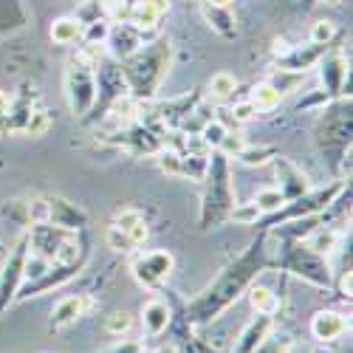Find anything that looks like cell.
<instances>
[{
	"mask_svg": "<svg viewBox=\"0 0 353 353\" xmlns=\"http://www.w3.org/2000/svg\"><path fill=\"white\" fill-rule=\"evenodd\" d=\"M269 266V246H266V234H260L257 241H252L229 266L210 283L198 297L187 305V322L192 325H207L215 316H221L232 303H238L249 285L257 280V274Z\"/></svg>",
	"mask_w": 353,
	"mask_h": 353,
	"instance_id": "cell-1",
	"label": "cell"
},
{
	"mask_svg": "<svg viewBox=\"0 0 353 353\" xmlns=\"http://www.w3.org/2000/svg\"><path fill=\"white\" fill-rule=\"evenodd\" d=\"M172 63V46L170 40H159L150 46H141L136 54L125 60L122 77L128 82V91L133 94L136 102H147L159 94V88L170 71Z\"/></svg>",
	"mask_w": 353,
	"mask_h": 353,
	"instance_id": "cell-2",
	"label": "cell"
},
{
	"mask_svg": "<svg viewBox=\"0 0 353 353\" xmlns=\"http://www.w3.org/2000/svg\"><path fill=\"white\" fill-rule=\"evenodd\" d=\"M203 198H201V229H212L229 221V212L234 210V187H232V172L229 159L223 153H212L207 172H203Z\"/></svg>",
	"mask_w": 353,
	"mask_h": 353,
	"instance_id": "cell-3",
	"label": "cell"
},
{
	"mask_svg": "<svg viewBox=\"0 0 353 353\" xmlns=\"http://www.w3.org/2000/svg\"><path fill=\"white\" fill-rule=\"evenodd\" d=\"M280 266L285 272H291L294 277H300L316 288H331L334 285V274L325 254L311 252L303 241H285L283 243V254H280Z\"/></svg>",
	"mask_w": 353,
	"mask_h": 353,
	"instance_id": "cell-4",
	"label": "cell"
},
{
	"mask_svg": "<svg viewBox=\"0 0 353 353\" xmlns=\"http://www.w3.org/2000/svg\"><path fill=\"white\" fill-rule=\"evenodd\" d=\"M345 190H347L345 181H334V184L322 187V190H308V192H303V195H297V198H291V201L283 203L277 212H272V215L266 218V229H274V226H280V223H291V221L314 218L316 212L328 210L331 203H334Z\"/></svg>",
	"mask_w": 353,
	"mask_h": 353,
	"instance_id": "cell-5",
	"label": "cell"
},
{
	"mask_svg": "<svg viewBox=\"0 0 353 353\" xmlns=\"http://www.w3.org/2000/svg\"><path fill=\"white\" fill-rule=\"evenodd\" d=\"M97 65L88 63L82 54H77L65 68V97L68 108L77 119H85V113L97 105Z\"/></svg>",
	"mask_w": 353,
	"mask_h": 353,
	"instance_id": "cell-6",
	"label": "cell"
},
{
	"mask_svg": "<svg viewBox=\"0 0 353 353\" xmlns=\"http://www.w3.org/2000/svg\"><path fill=\"white\" fill-rule=\"evenodd\" d=\"M28 254H32V241H28V232H23L14 246L3 254V266H0V319H3L9 305L17 303V291L26 283Z\"/></svg>",
	"mask_w": 353,
	"mask_h": 353,
	"instance_id": "cell-7",
	"label": "cell"
},
{
	"mask_svg": "<svg viewBox=\"0 0 353 353\" xmlns=\"http://www.w3.org/2000/svg\"><path fill=\"white\" fill-rule=\"evenodd\" d=\"M316 141H319L322 153H336L339 156L336 161L350 159V102L322 116V122L316 128Z\"/></svg>",
	"mask_w": 353,
	"mask_h": 353,
	"instance_id": "cell-8",
	"label": "cell"
},
{
	"mask_svg": "<svg viewBox=\"0 0 353 353\" xmlns=\"http://www.w3.org/2000/svg\"><path fill=\"white\" fill-rule=\"evenodd\" d=\"M88 263V254L77 257V260H65V263H48L46 272L40 277H34L32 283H23L20 291H17V300H28V297H40V294L51 291V288H60L65 285L68 280H74L82 266Z\"/></svg>",
	"mask_w": 353,
	"mask_h": 353,
	"instance_id": "cell-9",
	"label": "cell"
},
{
	"mask_svg": "<svg viewBox=\"0 0 353 353\" xmlns=\"http://www.w3.org/2000/svg\"><path fill=\"white\" fill-rule=\"evenodd\" d=\"M175 269V257L164 249H156V252H141L133 257L130 263V272H133V280L144 288H159L167 283V277L172 274Z\"/></svg>",
	"mask_w": 353,
	"mask_h": 353,
	"instance_id": "cell-10",
	"label": "cell"
},
{
	"mask_svg": "<svg viewBox=\"0 0 353 353\" xmlns=\"http://www.w3.org/2000/svg\"><path fill=\"white\" fill-rule=\"evenodd\" d=\"M48 221L46 223H54L60 229H68V232H82L88 226V212L77 203H71L68 198H60V195H48Z\"/></svg>",
	"mask_w": 353,
	"mask_h": 353,
	"instance_id": "cell-11",
	"label": "cell"
},
{
	"mask_svg": "<svg viewBox=\"0 0 353 353\" xmlns=\"http://www.w3.org/2000/svg\"><path fill=\"white\" fill-rule=\"evenodd\" d=\"M91 308H94V297H88V294H68V297H63L54 305L48 325H51V331H63V328L74 325L77 319H82Z\"/></svg>",
	"mask_w": 353,
	"mask_h": 353,
	"instance_id": "cell-12",
	"label": "cell"
},
{
	"mask_svg": "<svg viewBox=\"0 0 353 353\" xmlns=\"http://www.w3.org/2000/svg\"><path fill=\"white\" fill-rule=\"evenodd\" d=\"M272 331H274V316H269V314H254V316L246 322V328L238 334V339H234L232 353H252Z\"/></svg>",
	"mask_w": 353,
	"mask_h": 353,
	"instance_id": "cell-13",
	"label": "cell"
},
{
	"mask_svg": "<svg viewBox=\"0 0 353 353\" xmlns=\"http://www.w3.org/2000/svg\"><path fill=\"white\" fill-rule=\"evenodd\" d=\"M319 77H322V88H325V94L328 97H339L345 91V85H347V77H350L345 57L342 54L322 57L319 60Z\"/></svg>",
	"mask_w": 353,
	"mask_h": 353,
	"instance_id": "cell-14",
	"label": "cell"
},
{
	"mask_svg": "<svg viewBox=\"0 0 353 353\" xmlns=\"http://www.w3.org/2000/svg\"><path fill=\"white\" fill-rule=\"evenodd\" d=\"M274 170H277V179H280V192H283V198L285 201H291V198H297V195H303V192H308L311 187H308V179H305V172L294 164V161H288V159H274Z\"/></svg>",
	"mask_w": 353,
	"mask_h": 353,
	"instance_id": "cell-15",
	"label": "cell"
},
{
	"mask_svg": "<svg viewBox=\"0 0 353 353\" xmlns=\"http://www.w3.org/2000/svg\"><path fill=\"white\" fill-rule=\"evenodd\" d=\"M141 32L130 23H122L119 28H110L108 32V48L113 60H128L130 54H136L141 48Z\"/></svg>",
	"mask_w": 353,
	"mask_h": 353,
	"instance_id": "cell-16",
	"label": "cell"
},
{
	"mask_svg": "<svg viewBox=\"0 0 353 353\" xmlns=\"http://www.w3.org/2000/svg\"><path fill=\"white\" fill-rule=\"evenodd\" d=\"M350 328V322L339 311H316L311 316V334L316 342H334Z\"/></svg>",
	"mask_w": 353,
	"mask_h": 353,
	"instance_id": "cell-17",
	"label": "cell"
},
{
	"mask_svg": "<svg viewBox=\"0 0 353 353\" xmlns=\"http://www.w3.org/2000/svg\"><path fill=\"white\" fill-rule=\"evenodd\" d=\"M172 325V308L167 300H150L141 305V328L147 336H161Z\"/></svg>",
	"mask_w": 353,
	"mask_h": 353,
	"instance_id": "cell-18",
	"label": "cell"
},
{
	"mask_svg": "<svg viewBox=\"0 0 353 353\" xmlns=\"http://www.w3.org/2000/svg\"><path fill=\"white\" fill-rule=\"evenodd\" d=\"M167 9H170L167 0H136L130 14H128V23L136 26L139 32H144V28H156V23L164 17Z\"/></svg>",
	"mask_w": 353,
	"mask_h": 353,
	"instance_id": "cell-19",
	"label": "cell"
},
{
	"mask_svg": "<svg viewBox=\"0 0 353 353\" xmlns=\"http://www.w3.org/2000/svg\"><path fill=\"white\" fill-rule=\"evenodd\" d=\"M110 226H116L119 232H125L128 238L133 241V246L139 249V246H144V241H147V223H144V215L139 212V210H122L119 215L113 218V223Z\"/></svg>",
	"mask_w": 353,
	"mask_h": 353,
	"instance_id": "cell-20",
	"label": "cell"
},
{
	"mask_svg": "<svg viewBox=\"0 0 353 353\" xmlns=\"http://www.w3.org/2000/svg\"><path fill=\"white\" fill-rule=\"evenodd\" d=\"M311 252L316 254H331L334 249H339V232L331 229V226H319V229H311L303 241Z\"/></svg>",
	"mask_w": 353,
	"mask_h": 353,
	"instance_id": "cell-21",
	"label": "cell"
},
{
	"mask_svg": "<svg viewBox=\"0 0 353 353\" xmlns=\"http://www.w3.org/2000/svg\"><path fill=\"white\" fill-rule=\"evenodd\" d=\"M249 303H252L254 314L274 316L280 311V297H277L272 288H266V285H249Z\"/></svg>",
	"mask_w": 353,
	"mask_h": 353,
	"instance_id": "cell-22",
	"label": "cell"
},
{
	"mask_svg": "<svg viewBox=\"0 0 353 353\" xmlns=\"http://www.w3.org/2000/svg\"><path fill=\"white\" fill-rule=\"evenodd\" d=\"M82 23L77 20V17H60V20H54V26H51V40L57 43V46H71V43H77L79 37H82Z\"/></svg>",
	"mask_w": 353,
	"mask_h": 353,
	"instance_id": "cell-23",
	"label": "cell"
},
{
	"mask_svg": "<svg viewBox=\"0 0 353 353\" xmlns=\"http://www.w3.org/2000/svg\"><path fill=\"white\" fill-rule=\"evenodd\" d=\"M280 99H283V94L277 91L272 82L254 85V91H252V97H249V102H252L257 110H274V108L280 105Z\"/></svg>",
	"mask_w": 353,
	"mask_h": 353,
	"instance_id": "cell-24",
	"label": "cell"
},
{
	"mask_svg": "<svg viewBox=\"0 0 353 353\" xmlns=\"http://www.w3.org/2000/svg\"><path fill=\"white\" fill-rule=\"evenodd\" d=\"M234 88H238V79H234L229 71H218L212 79H210V97L215 102H223L234 94Z\"/></svg>",
	"mask_w": 353,
	"mask_h": 353,
	"instance_id": "cell-25",
	"label": "cell"
},
{
	"mask_svg": "<svg viewBox=\"0 0 353 353\" xmlns=\"http://www.w3.org/2000/svg\"><path fill=\"white\" fill-rule=\"evenodd\" d=\"M285 203V198H283V192L277 190V187H266V190H260L257 195H254V207L263 212V215H272V212H277L280 207Z\"/></svg>",
	"mask_w": 353,
	"mask_h": 353,
	"instance_id": "cell-26",
	"label": "cell"
},
{
	"mask_svg": "<svg viewBox=\"0 0 353 353\" xmlns=\"http://www.w3.org/2000/svg\"><path fill=\"white\" fill-rule=\"evenodd\" d=\"M291 350H294V339L288 334H274L272 331L252 353H291Z\"/></svg>",
	"mask_w": 353,
	"mask_h": 353,
	"instance_id": "cell-27",
	"label": "cell"
},
{
	"mask_svg": "<svg viewBox=\"0 0 353 353\" xmlns=\"http://www.w3.org/2000/svg\"><path fill=\"white\" fill-rule=\"evenodd\" d=\"M238 159L243 164H249V167H263V164H269V161L277 159V150L274 147H243Z\"/></svg>",
	"mask_w": 353,
	"mask_h": 353,
	"instance_id": "cell-28",
	"label": "cell"
},
{
	"mask_svg": "<svg viewBox=\"0 0 353 353\" xmlns=\"http://www.w3.org/2000/svg\"><path fill=\"white\" fill-rule=\"evenodd\" d=\"M130 328H133V316L128 311H113L105 319V334H110V336H122Z\"/></svg>",
	"mask_w": 353,
	"mask_h": 353,
	"instance_id": "cell-29",
	"label": "cell"
},
{
	"mask_svg": "<svg viewBox=\"0 0 353 353\" xmlns=\"http://www.w3.org/2000/svg\"><path fill=\"white\" fill-rule=\"evenodd\" d=\"M260 218H263V212L254 207V201L252 203H234V210L229 212V221L241 223V226H254Z\"/></svg>",
	"mask_w": 353,
	"mask_h": 353,
	"instance_id": "cell-30",
	"label": "cell"
},
{
	"mask_svg": "<svg viewBox=\"0 0 353 353\" xmlns=\"http://www.w3.org/2000/svg\"><path fill=\"white\" fill-rule=\"evenodd\" d=\"M229 130L223 128V122H218V119H210L207 125L201 128V141L210 147V150H218L221 147V141H223V136H226Z\"/></svg>",
	"mask_w": 353,
	"mask_h": 353,
	"instance_id": "cell-31",
	"label": "cell"
},
{
	"mask_svg": "<svg viewBox=\"0 0 353 353\" xmlns=\"http://www.w3.org/2000/svg\"><path fill=\"white\" fill-rule=\"evenodd\" d=\"M334 34H336V28H334L331 20H316L314 28H311V43H316V46H331Z\"/></svg>",
	"mask_w": 353,
	"mask_h": 353,
	"instance_id": "cell-32",
	"label": "cell"
},
{
	"mask_svg": "<svg viewBox=\"0 0 353 353\" xmlns=\"http://www.w3.org/2000/svg\"><path fill=\"white\" fill-rule=\"evenodd\" d=\"M105 241H108V246H110L113 252H133V249H136V246H133V241L128 238L125 232H119V229H116V226H108Z\"/></svg>",
	"mask_w": 353,
	"mask_h": 353,
	"instance_id": "cell-33",
	"label": "cell"
},
{
	"mask_svg": "<svg viewBox=\"0 0 353 353\" xmlns=\"http://www.w3.org/2000/svg\"><path fill=\"white\" fill-rule=\"evenodd\" d=\"M246 147V141H243V136L241 133H226L223 136V141H221V147H218V153H223L226 159H238L241 156V150Z\"/></svg>",
	"mask_w": 353,
	"mask_h": 353,
	"instance_id": "cell-34",
	"label": "cell"
},
{
	"mask_svg": "<svg viewBox=\"0 0 353 353\" xmlns=\"http://www.w3.org/2000/svg\"><path fill=\"white\" fill-rule=\"evenodd\" d=\"M48 125H51V119L43 113V110H34L32 116L26 119V125H23V130L28 133V136H43L46 130H48Z\"/></svg>",
	"mask_w": 353,
	"mask_h": 353,
	"instance_id": "cell-35",
	"label": "cell"
},
{
	"mask_svg": "<svg viewBox=\"0 0 353 353\" xmlns=\"http://www.w3.org/2000/svg\"><path fill=\"white\" fill-rule=\"evenodd\" d=\"M97 353H144V342L141 339H122V342H113L110 347H102Z\"/></svg>",
	"mask_w": 353,
	"mask_h": 353,
	"instance_id": "cell-36",
	"label": "cell"
},
{
	"mask_svg": "<svg viewBox=\"0 0 353 353\" xmlns=\"http://www.w3.org/2000/svg\"><path fill=\"white\" fill-rule=\"evenodd\" d=\"M254 116H257V108L252 102H241V105L232 108V119L234 122H249V119H254Z\"/></svg>",
	"mask_w": 353,
	"mask_h": 353,
	"instance_id": "cell-37",
	"label": "cell"
},
{
	"mask_svg": "<svg viewBox=\"0 0 353 353\" xmlns=\"http://www.w3.org/2000/svg\"><path fill=\"white\" fill-rule=\"evenodd\" d=\"M9 110H12V99H9V94L0 91V116H6Z\"/></svg>",
	"mask_w": 353,
	"mask_h": 353,
	"instance_id": "cell-38",
	"label": "cell"
},
{
	"mask_svg": "<svg viewBox=\"0 0 353 353\" xmlns=\"http://www.w3.org/2000/svg\"><path fill=\"white\" fill-rule=\"evenodd\" d=\"M203 3L212 6V9H229V6L234 3V0H203Z\"/></svg>",
	"mask_w": 353,
	"mask_h": 353,
	"instance_id": "cell-39",
	"label": "cell"
},
{
	"mask_svg": "<svg viewBox=\"0 0 353 353\" xmlns=\"http://www.w3.org/2000/svg\"><path fill=\"white\" fill-rule=\"evenodd\" d=\"M153 353H181L179 350V345H172V342H164V345H159Z\"/></svg>",
	"mask_w": 353,
	"mask_h": 353,
	"instance_id": "cell-40",
	"label": "cell"
},
{
	"mask_svg": "<svg viewBox=\"0 0 353 353\" xmlns=\"http://www.w3.org/2000/svg\"><path fill=\"white\" fill-rule=\"evenodd\" d=\"M0 254H6V249H3V241H0Z\"/></svg>",
	"mask_w": 353,
	"mask_h": 353,
	"instance_id": "cell-41",
	"label": "cell"
},
{
	"mask_svg": "<svg viewBox=\"0 0 353 353\" xmlns=\"http://www.w3.org/2000/svg\"><path fill=\"white\" fill-rule=\"evenodd\" d=\"M291 353H294V350H291Z\"/></svg>",
	"mask_w": 353,
	"mask_h": 353,
	"instance_id": "cell-42",
	"label": "cell"
}]
</instances>
